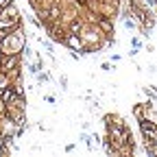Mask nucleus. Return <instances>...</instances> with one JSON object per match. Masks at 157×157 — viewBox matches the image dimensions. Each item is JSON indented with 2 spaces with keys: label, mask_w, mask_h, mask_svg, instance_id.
Listing matches in <instances>:
<instances>
[{
  "label": "nucleus",
  "mask_w": 157,
  "mask_h": 157,
  "mask_svg": "<svg viewBox=\"0 0 157 157\" xmlns=\"http://www.w3.org/2000/svg\"><path fill=\"white\" fill-rule=\"evenodd\" d=\"M9 2H11V0H0V9H2L5 5H9Z\"/></svg>",
  "instance_id": "nucleus-8"
},
{
  "label": "nucleus",
  "mask_w": 157,
  "mask_h": 157,
  "mask_svg": "<svg viewBox=\"0 0 157 157\" xmlns=\"http://www.w3.org/2000/svg\"><path fill=\"white\" fill-rule=\"evenodd\" d=\"M61 44H63L70 52H87V50H85V42H83V37L78 35V33H68V31H66V37L61 39Z\"/></svg>",
  "instance_id": "nucleus-3"
},
{
  "label": "nucleus",
  "mask_w": 157,
  "mask_h": 157,
  "mask_svg": "<svg viewBox=\"0 0 157 157\" xmlns=\"http://www.w3.org/2000/svg\"><path fill=\"white\" fill-rule=\"evenodd\" d=\"M5 116H7V103L0 98V118H5Z\"/></svg>",
  "instance_id": "nucleus-5"
},
{
  "label": "nucleus",
  "mask_w": 157,
  "mask_h": 157,
  "mask_svg": "<svg viewBox=\"0 0 157 157\" xmlns=\"http://www.w3.org/2000/svg\"><path fill=\"white\" fill-rule=\"evenodd\" d=\"M140 131L144 137V144L146 146H157V122L148 120V118H140Z\"/></svg>",
  "instance_id": "nucleus-2"
},
{
  "label": "nucleus",
  "mask_w": 157,
  "mask_h": 157,
  "mask_svg": "<svg viewBox=\"0 0 157 157\" xmlns=\"http://www.w3.org/2000/svg\"><path fill=\"white\" fill-rule=\"evenodd\" d=\"M26 48V35L22 31V26H17L13 31L7 33V37L2 39V52L11 55V52H22Z\"/></svg>",
  "instance_id": "nucleus-1"
},
{
  "label": "nucleus",
  "mask_w": 157,
  "mask_h": 157,
  "mask_svg": "<svg viewBox=\"0 0 157 157\" xmlns=\"http://www.w3.org/2000/svg\"><path fill=\"white\" fill-rule=\"evenodd\" d=\"M101 70H105V72H111L113 68H111V63H101Z\"/></svg>",
  "instance_id": "nucleus-6"
},
{
  "label": "nucleus",
  "mask_w": 157,
  "mask_h": 157,
  "mask_svg": "<svg viewBox=\"0 0 157 157\" xmlns=\"http://www.w3.org/2000/svg\"><path fill=\"white\" fill-rule=\"evenodd\" d=\"M17 96H20V94L15 92V87H13V83H9V85H7V87H5L2 92H0V98H2V101H5L7 105H9V103H13V101H15V98H17Z\"/></svg>",
  "instance_id": "nucleus-4"
},
{
  "label": "nucleus",
  "mask_w": 157,
  "mask_h": 157,
  "mask_svg": "<svg viewBox=\"0 0 157 157\" xmlns=\"http://www.w3.org/2000/svg\"><path fill=\"white\" fill-rule=\"evenodd\" d=\"M59 83H61V87L66 90V87H68V78H66V76H61V78H59Z\"/></svg>",
  "instance_id": "nucleus-7"
}]
</instances>
